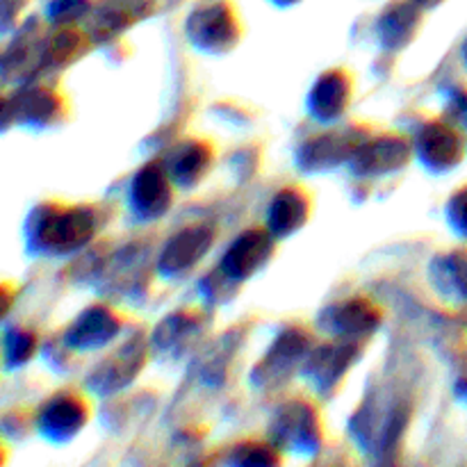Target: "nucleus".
I'll use <instances>...</instances> for the list:
<instances>
[{"mask_svg":"<svg viewBox=\"0 0 467 467\" xmlns=\"http://www.w3.org/2000/svg\"><path fill=\"white\" fill-rule=\"evenodd\" d=\"M94 233V214L89 210H39L35 214L32 244L48 254H68L85 244Z\"/></svg>","mask_w":467,"mask_h":467,"instance_id":"nucleus-1","label":"nucleus"},{"mask_svg":"<svg viewBox=\"0 0 467 467\" xmlns=\"http://www.w3.org/2000/svg\"><path fill=\"white\" fill-rule=\"evenodd\" d=\"M272 438L292 451H315L319 445V422L315 409L304 400L287 401L272 420Z\"/></svg>","mask_w":467,"mask_h":467,"instance_id":"nucleus-2","label":"nucleus"},{"mask_svg":"<svg viewBox=\"0 0 467 467\" xmlns=\"http://www.w3.org/2000/svg\"><path fill=\"white\" fill-rule=\"evenodd\" d=\"M187 35L199 48L219 53L235 44L240 27L235 14L226 3H213L199 7L187 18Z\"/></svg>","mask_w":467,"mask_h":467,"instance_id":"nucleus-3","label":"nucleus"},{"mask_svg":"<svg viewBox=\"0 0 467 467\" xmlns=\"http://www.w3.org/2000/svg\"><path fill=\"white\" fill-rule=\"evenodd\" d=\"M415 150L422 164L431 171H450L461 162L463 155V140L454 123L433 121L422 128L415 140Z\"/></svg>","mask_w":467,"mask_h":467,"instance_id":"nucleus-4","label":"nucleus"},{"mask_svg":"<svg viewBox=\"0 0 467 467\" xmlns=\"http://www.w3.org/2000/svg\"><path fill=\"white\" fill-rule=\"evenodd\" d=\"M164 169L158 164H149L135 176L130 185V208L140 219H158L171 205V185Z\"/></svg>","mask_w":467,"mask_h":467,"instance_id":"nucleus-5","label":"nucleus"},{"mask_svg":"<svg viewBox=\"0 0 467 467\" xmlns=\"http://www.w3.org/2000/svg\"><path fill=\"white\" fill-rule=\"evenodd\" d=\"M272 255V233L246 231L231 244L222 260V274L231 281H246Z\"/></svg>","mask_w":467,"mask_h":467,"instance_id":"nucleus-6","label":"nucleus"},{"mask_svg":"<svg viewBox=\"0 0 467 467\" xmlns=\"http://www.w3.org/2000/svg\"><path fill=\"white\" fill-rule=\"evenodd\" d=\"M87 422V404L78 395L53 397L39 413V431L48 441L62 442L76 436Z\"/></svg>","mask_w":467,"mask_h":467,"instance_id":"nucleus-7","label":"nucleus"},{"mask_svg":"<svg viewBox=\"0 0 467 467\" xmlns=\"http://www.w3.org/2000/svg\"><path fill=\"white\" fill-rule=\"evenodd\" d=\"M210 244H213V233H210L208 228H185V231L178 233V235L164 246L162 258H160V272L169 278L190 272L196 265V260L203 258V255L208 254Z\"/></svg>","mask_w":467,"mask_h":467,"instance_id":"nucleus-8","label":"nucleus"},{"mask_svg":"<svg viewBox=\"0 0 467 467\" xmlns=\"http://www.w3.org/2000/svg\"><path fill=\"white\" fill-rule=\"evenodd\" d=\"M153 3L155 0H99L89 12V30L99 39H109L146 16Z\"/></svg>","mask_w":467,"mask_h":467,"instance_id":"nucleus-9","label":"nucleus"},{"mask_svg":"<svg viewBox=\"0 0 467 467\" xmlns=\"http://www.w3.org/2000/svg\"><path fill=\"white\" fill-rule=\"evenodd\" d=\"M409 158V146L400 137H381L372 144H363L354 155H351V169L358 176H381L395 169L404 167Z\"/></svg>","mask_w":467,"mask_h":467,"instance_id":"nucleus-10","label":"nucleus"},{"mask_svg":"<svg viewBox=\"0 0 467 467\" xmlns=\"http://www.w3.org/2000/svg\"><path fill=\"white\" fill-rule=\"evenodd\" d=\"M308 351V336H306L301 328H290L287 333H283L278 337L276 345L272 347L265 360L260 363L258 372H254V381H258L260 386L269 383V386H276L278 381L285 379V374L295 368L301 360V356Z\"/></svg>","mask_w":467,"mask_h":467,"instance_id":"nucleus-11","label":"nucleus"},{"mask_svg":"<svg viewBox=\"0 0 467 467\" xmlns=\"http://www.w3.org/2000/svg\"><path fill=\"white\" fill-rule=\"evenodd\" d=\"M351 99V82L345 71H328L324 73L313 87L308 99V109L315 119L324 123H331L345 114L349 108Z\"/></svg>","mask_w":467,"mask_h":467,"instance_id":"nucleus-12","label":"nucleus"},{"mask_svg":"<svg viewBox=\"0 0 467 467\" xmlns=\"http://www.w3.org/2000/svg\"><path fill=\"white\" fill-rule=\"evenodd\" d=\"M356 354V340H347L342 337V342H336V345H324L315 351L308 358V368H306V374H308L310 381L315 383L317 390L328 392L337 381L342 379L345 369L349 368L351 356Z\"/></svg>","mask_w":467,"mask_h":467,"instance_id":"nucleus-13","label":"nucleus"},{"mask_svg":"<svg viewBox=\"0 0 467 467\" xmlns=\"http://www.w3.org/2000/svg\"><path fill=\"white\" fill-rule=\"evenodd\" d=\"M141 363H144V347H141V342L123 345L112 358L99 365V369L91 374L89 388L99 392L119 390V388H123L128 381L135 379V374L141 369Z\"/></svg>","mask_w":467,"mask_h":467,"instance_id":"nucleus-14","label":"nucleus"},{"mask_svg":"<svg viewBox=\"0 0 467 467\" xmlns=\"http://www.w3.org/2000/svg\"><path fill=\"white\" fill-rule=\"evenodd\" d=\"M117 333L119 319L114 317L112 310L96 306V308L85 310L73 322L67 333V342L68 347H76V349H99V347L108 345Z\"/></svg>","mask_w":467,"mask_h":467,"instance_id":"nucleus-15","label":"nucleus"},{"mask_svg":"<svg viewBox=\"0 0 467 467\" xmlns=\"http://www.w3.org/2000/svg\"><path fill=\"white\" fill-rule=\"evenodd\" d=\"M420 5L415 0H395L379 18V36L388 48H404L420 27Z\"/></svg>","mask_w":467,"mask_h":467,"instance_id":"nucleus-16","label":"nucleus"},{"mask_svg":"<svg viewBox=\"0 0 467 467\" xmlns=\"http://www.w3.org/2000/svg\"><path fill=\"white\" fill-rule=\"evenodd\" d=\"M308 213L310 201L304 192L296 190V187L281 190L276 194V199L272 201V205H269V233L276 237L292 235V233H296L304 226L306 219H308Z\"/></svg>","mask_w":467,"mask_h":467,"instance_id":"nucleus-17","label":"nucleus"},{"mask_svg":"<svg viewBox=\"0 0 467 467\" xmlns=\"http://www.w3.org/2000/svg\"><path fill=\"white\" fill-rule=\"evenodd\" d=\"M324 324H327V328H331L336 336L356 340L358 336H368V333H372L374 328H377L379 310L374 308L372 301H345V304L328 310V322Z\"/></svg>","mask_w":467,"mask_h":467,"instance_id":"nucleus-18","label":"nucleus"},{"mask_svg":"<svg viewBox=\"0 0 467 467\" xmlns=\"http://www.w3.org/2000/svg\"><path fill=\"white\" fill-rule=\"evenodd\" d=\"M360 137L354 135V130L342 132V135H327L317 137V141H308L306 149L301 150L299 160L306 169H324L333 167L340 160L351 158L360 149Z\"/></svg>","mask_w":467,"mask_h":467,"instance_id":"nucleus-19","label":"nucleus"},{"mask_svg":"<svg viewBox=\"0 0 467 467\" xmlns=\"http://www.w3.org/2000/svg\"><path fill=\"white\" fill-rule=\"evenodd\" d=\"M431 278L445 299L467 304V251L438 255L431 265Z\"/></svg>","mask_w":467,"mask_h":467,"instance_id":"nucleus-20","label":"nucleus"},{"mask_svg":"<svg viewBox=\"0 0 467 467\" xmlns=\"http://www.w3.org/2000/svg\"><path fill=\"white\" fill-rule=\"evenodd\" d=\"M210 167V149L203 141H192V144L181 146L176 155L171 160V181H176L178 185L192 187L194 182H199L203 178V173Z\"/></svg>","mask_w":467,"mask_h":467,"instance_id":"nucleus-21","label":"nucleus"},{"mask_svg":"<svg viewBox=\"0 0 467 467\" xmlns=\"http://www.w3.org/2000/svg\"><path fill=\"white\" fill-rule=\"evenodd\" d=\"M16 119L21 123H44L57 114L59 99L50 89H30L16 96Z\"/></svg>","mask_w":467,"mask_h":467,"instance_id":"nucleus-22","label":"nucleus"},{"mask_svg":"<svg viewBox=\"0 0 467 467\" xmlns=\"http://www.w3.org/2000/svg\"><path fill=\"white\" fill-rule=\"evenodd\" d=\"M82 48V36L71 27H62L57 35L50 36L48 44H44V64L46 67H59L76 57Z\"/></svg>","mask_w":467,"mask_h":467,"instance_id":"nucleus-23","label":"nucleus"},{"mask_svg":"<svg viewBox=\"0 0 467 467\" xmlns=\"http://www.w3.org/2000/svg\"><path fill=\"white\" fill-rule=\"evenodd\" d=\"M442 354L459 368H467V319H451L441 336Z\"/></svg>","mask_w":467,"mask_h":467,"instance_id":"nucleus-24","label":"nucleus"},{"mask_svg":"<svg viewBox=\"0 0 467 467\" xmlns=\"http://www.w3.org/2000/svg\"><path fill=\"white\" fill-rule=\"evenodd\" d=\"M91 7H94L91 0H50L48 18L57 26H67L89 14Z\"/></svg>","mask_w":467,"mask_h":467,"instance_id":"nucleus-25","label":"nucleus"},{"mask_svg":"<svg viewBox=\"0 0 467 467\" xmlns=\"http://www.w3.org/2000/svg\"><path fill=\"white\" fill-rule=\"evenodd\" d=\"M35 351V336L27 331H12L5 340V356H7V365L26 363Z\"/></svg>","mask_w":467,"mask_h":467,"instance_id":"nucleus-26","label":"nucleus"},{"mask_svg":"<svg viewBox=\"0 0 467 467\" xmlns=\"http://www.w3.org/2000/svg\"><path fill=\"white\" fill-rule=\"evenodd\" d=\"M447 219L459 235L467 237V185L454 192V196L447 203Z\"/></svg>","mask_w":467,"mask_h":467,"instance_id":"nucleus-27","label":"nucleus"},{"mask_svg":"<svg viewBox=\"0 0 467 467\" xmlns=\"http://www.w3.org/2000/svg\"><path fill=\"white\" fill-rule=\"evenodd\" d=\"M451 123H461V126H467V89L456 91V96L451 99Z\"/></svg>","mask_w":467,"mask_h":467,"instance_id":"nucleus-28","label":"nucleus"},{"mask_svg":"<svg viewBox=\"0 0 467 467\" xmlns=\"http://www.w3.org/2000/svg\"><path fill=\"white\" fill-rule=\"evenodd\" d=\"M27 0H3V12H5V27L12 23L14 14H21V9L26 7Z\"/></svg>","mask_w":467,"mask_h":467,"instance_id":"nucleus-29","label":"nucleus"},{"mask_svg":"<svg viewBox=\"0 0 467 467\" xmlns=\"http://www.w3.org/2000/svg\"><path fill=\"white\" fill-rule=\"evenodd\" d=\"M456 392H459V400H467V379L459 381V386H456Z\"/></svg>","mask_w":467,"mask_h":467,"instance_id":"nucleus-30","label":"nucleus"},{"mask_svg":"<svg viewBox=\"0 0 467 467\" xmlns=\"http://www.w3.org/2000/svg\"><path fill=\"white\" fill-rule=\"evenodd\" d=\"M415 3H418L420 7H436V5H441L442 0H415Z\"/></svg>","mask_w":467,"mask_h":467,"instance_id":"nucleus-31","label":"nucleus"},{"mask_svg":"<svg viewBox=\"0 0 467 467\" xmlns=\"http://www.w3.org/2000/svg\"><path fill=\"white\" fill-rule=\"evenodd\" d=\"M274 5H278V7H290V5H296L299 0H272Z\"/></svg>","mask_w":467,"mask_h":467,"instance_id":"nucleus-32","label":"nucleus"},{"mask_svg":"<svg viewBox=\"0 0 467 467\" xmlns=\"http://www.w3.org/2000/svg\"><path fill=\"white\" fill-rule=\"evenodd\" d=\"M463 59H465V64H467V41H465V46H463Z\"/></svg>","mask_w":467,"mask_h":467,"instance_id":"nucleus-33","label":"nucleus"}]
</instances>
